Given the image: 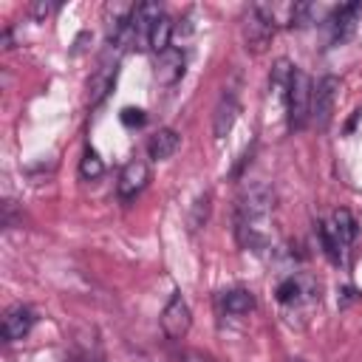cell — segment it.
<instances>
[{"mask_svg": "<svg viewBox=\"0 0 362 362\" xmlns=\"http://www.w3.org/2000/svg\"><path fill=\"white\" fill-rule=\"evenodd\" d=\"M274 209V192L266 184H255L238 201V240L243 246H263L269 240V221Z\"/></svg>", "mask_w": 362, "mask_h": 362, "instance_id": "1", "label": "cell"}, {"mask_svg": "<svg viewBox=\"0 0 362 362\" xmlns=\"http://www.w3.org/2000/svg\"><path fill=\"white\" fill-rule=\"evenodd\" d=\"M311 79L305 71L294 68L291 74V82H288V90H286V113H288V127L291 130H303L311 119Z\"/></svg>", "mask_w": 362, "mask_h": 362, "instance_id": "2", "label": "cell"}, {"mask_svg": "<svg viewBox=\"0 0 362 362\" xmlns=\"http://www.w3.org/2000/svg\"><path fill=\"white\" fill-rule=\"evenodd\" d=\"M243 42H246V51L252 54H263L269 45H272V37H274V17L266 6L255 3L246 8L243 14Z\"/></svg>", "mask_w": 362, "mask_h": 362, "instance_id": "3", "label": "cell"}, {"mask_svg": "<svg viewBox=\"0 0 362 362\" xmlns=\"http://www.w3.org/2000/svg\"><path fill=\"white\" fill-rule=\"evenodd\" d=\"M339 85L342 82L334 74H325L314 85V90H311V122L317 124V130H325L328 127V122L334 116V102L339 96Z\"/></svg>", "mask_w": 362, "mask_h": 362, "instance_id": "4", "label": "cell"}, {"mask_svg": "<svg viewBox=\"0 0 362 362\" xmlns=\"http://www.w3.org/2000/svg\"><path fill=\"white\" fill-rule=\"evenodd\" d=\"M119 54H122V45L107 42V51L102 54L99 68H96L93 76H90V105H99V102L107 96V90L113 88L116 68H119Z\"/></svg>", "mask_w": 362, "mask_h": 362, "instance_id": "5", "label": "cell"}, {"mask_svg": "<svg viewBox=\"0 0 362 362\" xmlns=\"http://www.w3.org/2000/svg\"><path fill=\"white\" fill-rule=\"evenodd\" d=\"M189 325H192V311H189L187 300L175 291V294L167 300L164 311H161V328H164V334H167L170 339H184V337L189 334Z\"/></svg>", "mask_w": 362, "mask_h": 362, "instance_id": "6", "label": "cell"}, {"mask_svg": "<svg viewBox=\"0 0 362 362\" xmlns=\"http://www.w3.org/2000/svg\"><path fill=\"white\" fill-rule=\"evenodd\" d=\"M147 181H150L147 161H141V158L127 161L124 170H122V175H119V184H116L119 198H122V201H133V198L147 187Z\"/></svg>", "mask_w": 362, "mask_h": 362, "instance_id": "7", "label": "cell"}, {"mask_svg": "<svg viewBox=\"0 0 362 362\" xmlns=\"http://www.w3.org/2000/svg\"><path fill=\"white\" fill-rule=\"evenodd\" d=\"M34 311L28 305H11L6 314H3V322H0V337L6 342H17L23 337H28V331L34 328Z\"/></svg>", "mask_w": 362, "mask_h": 362, "instance_id": "8", "label": "cell"}, {"mask_svg": "<svg viewBox=\"0 0 362 362\" xmlns=\"http://www.w3.org/2000/svg\"><path fill=\"white\" fill-rule=\"evenodd\" d=\"M362 14V3H345L328 17V31H331V45L345 42L356 31V20Z\"/></svg>", "mask_w": 362, "mask_h": 362, "instance_id": "9", "label": "cell"}, {"mask_svg": "<svg viewBox=\"0 0 362 362\" xmlns=\"http://www.w3.org/2000/svg\"><path fill=\"white\" fill-rule=\"evenodd\" d=\"M181 76H184V51L170 45L156 57V82L161 88H173Z\"/></svg>", "mask_w": 362, "mask_h": 362, "instance_id": "10", "label": "cell"}, {"mask_svg": "<svg viewBox=\"0 0 362 362\" xmlns=\"http://www.w3.org/2000/svg\"><path fill=\"white\" fill-rule=\"evenodd\" d=\"M240 113V105H238V96L235 90H226L215 107V116H212V136L215 139H226L235 127V119Z\"/></svg>", "mask_w": 362, "mask_h": 362, "instance_id": "11", "label": "cell"}, {"mask_svg": "<svg viewBox=\"0 0 362 362\" xmlns=\"http://www.w3.org/2000/svg\"><path fill=\"white\" fill-rule=\"evenodd\" d=\"M305 294L320 300V294H317V288H314V283H311L308 277H286V280L277 286V300H280L283 305H297V303H303Z\"/></svg>", "mask_w": 362, "mask_h": 362, "instance_id": "12", "label": "cell"}, {"mask_svg": "<svg viewBox=\"0 0 362 362\" xmlns=\"http://www.w3.org/2000/svg\"><path fill=\"white\" fill-rule=\"evenodd\" d=\"M175 150H178V133H175L173 127L156 130V133L150 136V141H147V153H150L153 161H164V158H170Z\"/></svg>", "mask_w": 362, "mask_h": 362, "instance_id": "13", "label": "cell"}, {"mask_svg": "<svg viewBox=\"0 0 362 362\" xmlns=\"http://www.w3.org/2000/svg\"><path fill=\"white\" fill-rule=\"evenodd\" d=\"M170 37H173V20L167 14H161L153 25H150V34H147V48H153L156 54L167 51L170 48Z\"/></svg>", "mask_w": 362, "mask_h": 362, "instance_id": "14", "label": "cell"}, {"mask_svg": "<svg viewBox=\"0 0 362 362\" xmlns=\"http://www.w3.org/2000/svg\"><path fill=\"white\" fill-rule=\"evenodd\" d=\"M331 229H334L337 240L342 243V249L351 246L354 238H356V232H359V229H356V218H354L348 209H337V212H334V226H331Z\"/></svg>", "mask_w": 362, "mask_h": 362, "instance_id": "15", "label": "cell"}, {"mask_svg": "<svg viewBox=\"0 0 362 362\" xmlns=\"http://www.w3.org/2000/svg\"><path fill=\"white\" fill-rule=\"evenodd\" d=\"M252 308H255L252 291H246V288H232V291L223 294V311H226V314L240 317V314H249Z\"/></svg>", "mask_w": 362, "mask_h": 362, "instance_id": "16", "label": "cell"}, {"mask_svg": "<svg viewBox=\"0 0 362 362\" xmlns=\"http://www.w3.org/2000/svg\"><path fill=\"white\" fill-rule=\"evenodd\" d=\"M317 235H320V240H322L325 255H328L334 263H342V243L337 240L334 229H331V226H325V223H317Z\"/></svg>", "mask_w": 362, "mask_h": 362, "instance_id": "17", "label": "cell"}, {"mask_svg": "<svg viewBox=\"0 0 362 362\" xmlns=\"http://www.w3.org/2000/svg\"><path fill=\"white\" fill-rule=\"evenodd\" d=\"M102 173H105V164H102L99 153H96V150H85V156H82V161H79V175H82L85 181H96Z\"/></svg>", "mask_w": 362, "mask_h": 362, "instance_id": "18", "label": "cell"}, {"mask_svg": "<svg viewBox=\"0 0 362 362\" xmlns=\"http://www.w3.org/2000/svg\"><path fill=\"white\" fill-rule=\"evenodd\" d=\"M206 218H209V192H204V195L195 198L192 212H189V229H192V232L201 229V226L206 223Z\"/></svg>", "mask_w": 362, "mask_h": 362, "instance_id": "19", "label": "cell"}, {"mask_svg": "<svg viewBox=\"0 0 362 362\" xmlns=\"http://www.w3.org/2000/svg\"><path fill=\"white\" fill-rule=\"evenodd\" d=\"M311 23V6L308 3H294L291 6V14H288V25L300 28V25H308Z\"/></svg>", "mask_w": 362, "mask_h": 362, "instance_id": "20", "label": "cell"}, {"mask_svg": "<svg viewBox=\"0 0 362 362\" xmlns=\"http://www.w3.org/2000/svg\"><path fill=\"white\" fill-rule=\"evenodd\" d=\"M122 122H124L127 127L144 124V110H139V107H124V110H122Z\"/></svg>", "mask_w": 362, "mask_h": 362, "instance_id": "21", "label": "cell"}, {"mask_svg": "<svg viewBox=\"0 0 362 362\" xmlns=\"http://www.w3.org/2000/svg\"><path fill=\"white\" fill-rule=\"evenodd\" d=\"M54 8H57L54 3H34V6H31V14H34V17H48Z\"/></svg>", "mask_w": 362, "mask_h": 362, "instance_id": "22", "label": "cell"}, {"mask_svg": "<svg viewBox=\"0 0 362 362\" xmlns=\"http://www.w3.org/2000/svg\"><path fill=\"white\" fill-rule=\"evenodd\" d=\"M178 362H212V359L204 356V354H198V351H184V354L178 356Z\"/></svg>", "mask_w": 362, "mask_h": 362, "instance_id": "23", "label": "cell"}, {"mask_svg": "<svg viewBox=\"0 0 362 362\" xmlns=\"http://www.w3.org/2000/svg\"><path fill=\"white\" fill-rule=\"evenodd\" d=\"M288 362H303V359H288Z\"/></svg>", "mask_w": 362, "mask_h": 362, "instance_id": "24", "label": "cell"}]
</instances>
